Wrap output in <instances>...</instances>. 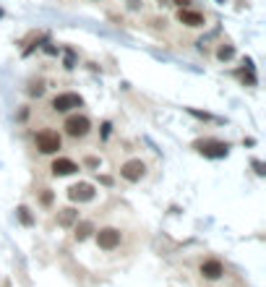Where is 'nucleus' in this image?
<instances>
[{"instance_id": "nucleus-5", "label": "nucleus", "mask_w": 266, "mask_h": 287, "mask_svg": "<svg viewBox=\"0 0 266 287\" xmlns=\"http://www.w3.org/2000/svg\"><path fill=\"white\" fill-rule=\"evenodd\" d=\"M120 240H123V235H120V230H115V227H102L97 233V246L102 251H115L120 246Z\"/></svg>"}, {"instance_id": "nucleus-14", "label": "nucleus", "mask_w": 266, "mask_h": 287, "mask_svg": "<svg viewBox=\"0 0 266 287\" xmlns=\"http://www.w3.org/2000/svg\"><path fill=\"white\" fill-rule=\"evenodd\" d=\"M18 220L24 222V225H31V214H29L26 206H21V209H18Z\"/></svg>"}, {"instance_id": "nucleus-15", "label": "nucleus", "mask_w": 266, "mask_h": 287, "mask_svg": "<svg viewBox=\"0 0 266 287\" xmlns=\"http://www.w3.org/2000/svg\"><path fill=\"white\" fill-rule=\"evenodd\" d=\"M39 201H42L44 206H50V204H52V193H50V191H42V196H39Z\"/></svg>"}, {"instance_id": "nucleus-13", "label": "nucleus", "mask_w": 266, "mask_h": 287, "mask_svg": "<svg viewBox=\"0 0 266 287\" xmlns=\"http://www.w3.org/2000/svg\"><path fill=\"white\" fill-rule=\"evenodd\" d=\"M233 55H235V50L230 47V44H222V47L217 50V57H219V60H230Z\"/></svg>"}, {"instance_id": "nucleus-16", "label": "nucleus", "mask_w": 266, "mask_h": 287, "mask_svg": "<svg viewBox=\"0 0 266 287\" xmlns=\"http://www.w3.org/2000/svg\"><path fill=\"white\" fill-rule=\"evenodd\" d=\"M42 91H44V86L37 84V86H31V89H29V94H31V97H42Z\"/></svg>"}, {"instance_id": "nucleus-4", "label": "nucleus", "mask_w": 266, "mask_h": 287, "mask_svg": "<svg viewBox=\"0 0 266 287\" xmlns=\"http://www.w3.org/2000/svg\"><path fill=\"white\" fill-rule=\"evenodd\" d=\"M144 175H146V165L141 159H128V162L120 165V178L128 180V183H138Z\"/></svg>"}, {"instance_id": "nucleus-12", "label": "nucleus", "mask_w": 266, "mask_h": 287, "mask_svg": "<svg viewBox=\"0 0 266 287\" xmlns=\"http://www.w3.org/2000/svg\"><path fill=\"white\" fill-rule=\"evenodd\" d=\"M91 233V222H84L76 227V240H86V235Z\"/></svg>"}, {"instance_id": "nucleus-3", "label": "nucleus", "mask_w": 266, "mask_h": 287, "mask_svg": "<svg viewBox=\"0 0 266 287\" xmlns=\"http://www.w3.org/2000/svg\"><path fill=\"white\" fill-rule=\"evenodd\" d=\"M89 131H91V123L84 115H71V118L65 120V133L73 136V139H84Z\"/></svg>"}, {"instance_id": "nucleus-18", "label": "nucleus", "mask_w": 266, "mask_h": 287, "mask_svg": "<svg viewBox=\"0 0 266 287\" xmlns=\"http://www.w3.org/2000/svg\"><path fill=\"white\" fill-rule=\"evenodd\" d=\"M0 16H3V10H0Z\"/></svg>"}, {"instance_id": "nucleus-11", "label": "nucleus", "mask_w": 266, "mask_h": 287, "mask_svg": "<svg viewBox=\"0 0 266 287\" xmlns=\"http://www.w3.org/2000/svg\"><path fill=\"white\" fill-rule=\"evenodd\" d=\"M76 217H78V212H76V209H63V214L57 217V222H60L63 227H68V225H71V222L76 220Z\"/></svg>"}, {"instance_id": "nucleus-6", "label": "nucleus", "mask_w": 266, "mask_h": 287, "mask_svg": "<svg viewBox=\"0 0 266 287\" xmlns=\"http://www.w3.org/2000/svg\"><path fill=\"white\" fill-rule=\"evenodd\" d=\"M199 272H201V277L204 280H222L225 277V264L219 261V259H206V261H201V267H199Z\"/></svg>"}, {"instance_id": "nucleus-2", "label": "nucleus", "mask_w": 266, "mask_h": 287, "mask_svg": "<svg viewBox=\"0 0 266 287\" xmlns=\"http://www.w3.org/2000/svg\"><path fill=\"white\" fill-rule=\"evenodd\" d=\"M84 105V99H81L78 94H73V91H60V94L52 97V110L55 112H71L76 107Z\"/></svg>"}, {"instance_id": "nucleus-10", "label": "nucleus", "mask_w": 266, "mask_h": 287, "mask_svg": "<svg viewBox=\"0 0 266 287\" xmlns=\"http://www.w3.org/2000/svg\"><path fill=\"white\" fill-rule=\"evenodd\" d=\"M178 21L186 26H204V13L199 10H191V8H180L178 10Z\"/></svg>"}, {"instance_id": "nucleus-7", "label": "nucleus", "mask_w": 266, "mask_h": 287, "mask_svg": "<svg viewBox=\"0 0 266 287\" xmlns=\"http://www.w3.org/2000/svg\"><path fill=\"white\" fill-rule=\"evenodd\" d=\"M193 146L199 149L201 154H206V157H227V149H230L225 141H214V139H206V141H196Z\"/></svg>"}, {"instance_id": "nucleus-17", "label": "nucleus", "mask_w": 266, "mask_h": 287, "mask_svg": "<svg viewBox=\"0 0 266 287\" xmlns=\"http://www.w3.org/2000/svg\"><path fill=\"white\" fill-rule=\"evenodd\" d=\"M175 3H178V5H183V8H186V3H188V0H175Z\"/></svg>"}, {"instance_id": "nucleus-8", "label": "nucleus", "mask_w": 266, "mask_h": 287, "mask_svg": "<svg viewBox=\"0 0 266 287\" xmlns=\"http://www.w3.org/2000/svg\"><path fill=\"white\" fill-rule=\"evenodd\" d=\"M94 186L91 183H76V186L68 188V199L71 201H78V204H84V201H91L94 199Z\"/></svg>"}, {"instance_id": "nucleus-1", "label": "nucleus", "mask_w": 266, "mask_h": 287, "mask_svg": "<svg viewBox=\"0 0 266 287\" xmlns=\"http://www.w3.org/2000/svg\"><path fill=\"white\" fill-rule=\"evenodd\" d=\"M34 144H37V149L42 154H55L57 149H60V136H57L55 131H50V128H44V131H39L37 136H34Z\"/></svg>"}, {"instance_id": "nucleus-9", "label": "nucleus", "mask_w": 266, "mask_h": 287, "mask_svg": "<svg viewBox=\"0 0 266 287\" xmlns=\"http://www.w3.org/2000/svg\"><path fill=\"white\" fill-rule=\"evenodd\" d=\"M50 170H52V175L63 178V175H73V172L78 170V165L73 162V159H68V157H57L55 162L50 165Z\"/></svg>"}]
</instances>
